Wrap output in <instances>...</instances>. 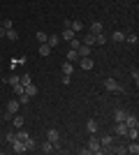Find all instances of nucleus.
I'll return each instance as SVG.
<instances>
[{"mask_svg": "<svg viewBox=\"0 0 139 155\" xmlns=\"http://www.w3.org/2000/svg\"><path fill=\"white\" fill-rule=\"evenodd\" d=\"M104 88L111 93H123V86H121V81H116V79H104Z\"/></svg>", "mask_w": 139, "mask_h": 155, "instance_id": "2", "label": "nucleus"}, {"mask_svg": "<svg viewBox=\"0 0 139 155\" xmlns=\"http://www.w3.org/2000/svg\"><path fill=\"white\" fill-rule=\"evenodd\" d=\"M26 95H28V97L37 95V86H35V84H28V86H26Z\"/></svg>", "mask_w": 139, "mask_h": 155, "instance_id": "24", "label": "nucleus"}, {"mask_svg": "<svg viewBox=\"0 0 139 155\" xmlns=\"http://www.w3.org/2000/svg\"><path fill=\"white\" fill-rule=\"evenodd\" d=\"M12 88H14V93H16V95H21V93H26V86H21V84L12 86Z\"/></svg>", "mask_w": 139, "mask_h": 155, "instance_id": "37", "label": "nucleus"}, {"mask_svg": "<svg viewBox=\"0 0 139 155\" xmlns=\"http://www.w3.org/2000/svg\"><path fill=\"white\" fill-rule=\"evenodd\" d=\"M5 141H7V143H12V141H16V132H9V134L5 137Z\"/></svg>", "mask_w": 139, "mask_h": 155, "instance_id": "39", "label": "nucleus"}, {"mask_svg": "<svg viewBox=\"0 0 139 155\" xmlns=\"http://www.w3.org/2000/svg\"><path fill=\"white\" fill-rule=\"evenodd\" d=\"M104 42H107V37L102 35V32H100V35H95V44H98V46H102Z\"/></svg>", "mask_w": 139, "mask_h": 155, "instance_id": "34", "label": "nucleus"}, {"mask_svg": "<svg viewBox=\"0 0 139 155\" xmlns=\"http://www.w3.org/2000/svg\"><path fill=\"white\" fill-rule=\"evenodd\" d=\"M91 32L93 35H100V32H102V23H100V21H93L91 23Z\"/></svg>", "mask_w": 139, "mask_h": 155, "instance_id": "20", "label": "nucleus"}, {"mask_svg": "<svg viewBox=\"0 0 139 155\" xmlns=\"http://www.w3.org/2000/svg\"><path fill=\"white\" fill-rule=\"evenodd\" d=\"M130 77H132L134 86H137V84H139V70H137V67H132V70H130Z\"/></svg>", "mask_w": 139, "mask_h": 155, "instance_id": "31", "label": "nucleus"}, {"mask_svg": "<svg viewBox=\"0 0 139 155\" xmlns=\"http://www.w3.org/2000/svg\"><path fill=\"white\" fill-rule=\"evenodd\" d=\"M65 58H67V63H77V60H79V53L74 51V49H70V51L65 53Z\"/></svg>", "mask_w": 139, "mask_h": 155, "instance_id": "12", "label": "nucleus"}, {"mask_svg": "<svg viewBox=\"0 0 139 155\" xmlns=\"http://www.w3.org/2000/svg\"><path fill=\"white\" fill-rule=\"evenodd\" d=\"M51 51H53V49H51L49 44H46V42H44V44H40V56H49Z\"/></svg>", "mask_w": 139, "mask_h": 155, "instance_id": "25", "label": "nucleus"}, {"mask_svg": "<svg viewBox=\"0 0 139 155\" xmlns=\"http://www.w3.org/2000/svg\"><path fill=\"white\" fill-rule=\"evenodd\" d=\"M19 84H21V86H28V84H33L30 74H21V77H19Z\"/></svg>", "mask_w": 139, "mask_h": 155, "instance_id": "26", "label": "nucleus"}, {"mask_svg": "<svg viewBox=\"0 0 139 155\" xmlns=\"http://www.w3.org/2000/svg\"><path fill=\"white\" fill-rule=\"evenodd\" d=\"M125 39H127V42H130L132 46H137V42H139V37H137V35H125Z\"/></svg>", "mask_w": 139, "mask_h": 155, "instance_id": "36", "label": "nucleus"}, {"mask_svg": "<svg viewBox=\"0 0 139 155\" xmlns=\"http://www.w3.org/2000/svg\"><path fill=\"white\" fill-rule=\"evenodd\" d=\"M0 37H5V28L0 26Z\"/></svg>", "mask_w": 139, "mask_h": 155, "instance_id": "40", "label": "nucleus"}, {"mask_svg": "<svg viewBox=\"0 0 139 155\" xmlns=\"http://www.w3.org/2000/svg\"><path fill=\"white\" fill-rule=\"evenodd\" d=\"M116 134H118V137H125L127 134V125L125 123H116Z\"/></svg>", "mask_w": 139, "mask_h": 155, "instance_id": "14", "label": "nucleus"}, {"mask_svg": "<svg viewBox=\"0 0 139 155\" xmlns=\"http://www.w3.org/2000/svg\"><path fill=\"white\" fill-rule=\"evenodd\" d=\"M7 81H9V86H16V84H19V74H12Z\"/></svg>", "mask_w": 139, "mask_h": 155, "instance_id": "38", "label": "nucleus"}, {"mask_svg": "<svg viewBox=\"0 0 139 155\" xmlns=\"http://www.w3.org/2000/svg\"><path fill=\"white\" fill-rule=\"evenodd\" d=\"M88 148H91V153H95V155H98V153H104V148L100 146V139H98L95 134L91 137V141H88Z\"/></svg>", "mask_w": 139, "mask_h": 155, "instance_id": "4", "label": "nucleus"}, {"mask_svg": "<svg viewBox=\"0 0 139 155\" xmlns=\"http://www.w3.org/2000/svg\"><path fill=\"white\" fill-rule=\"evenodd\" d=\"M111 37L116 39V42H125V32H121V30H116V32H114V35H111Z\"/></svg>", "mask_w": 139, "mask_h": 155, "instance_id": "32", "label": "nucleus"}, {"mask_svg": "<svg viewBox=\"0 0 139 155\" xmlns=\"http://www.w3.org/2000/svg\"><path fill=\"white\" fill-rule=\"evenodd\" d=\"M70 30H74V35H79L84 30V23L81 21H70Z\"/></svg>", "mask_w": 139, "mask_h": 155, "instance_id": "11", "label": "nucleus"}, {"mask_svg": "<svg viewBox=\"0 0 139 155\" xmlns=\"http://www.w3.org/2000/svg\"><path fill=\"white\" fill-rule=\"evenodd\" d=\"M46 139H49V141L53 143V146H56V148H60V132L58 130H46Z\"/></svg>", "mask_w": 139, "mask_h": 155, "instance_id": "3", "label": "nucleus"}, {"mask_svg": "<svg viewBox=\"0 0 139 155\" xmlns=\"http://www.w3.org/2000/svg\"><path fill=\"white\" fill-rule=\"evenodd\" d=\"M77 53H79V58H84V56H91V46H86V44H81L79 49H77Z\"/></svg>", "mask_w": 139, "mask_h": 155, "instance_id": "16", "label": "nucleus"}, {"mask_svg": "<svg viewBox=\"0 0 139 155\" xmlns=\"http://www.w3.org/2000/svg\"><path fill=\"white\" fill-rule=\"evenodd\" d=\"M93 65H95V60H93L91 56H84V58H81V70H93Z\"/></svg>", "mask_w": 139, "mask_h": 155, "instance_id": "7", "label": "nucleus"}, {"mask_svg": "<svg viewBox=\"0 0 139 155\" xmlns=\"http://www.w3.org/2000/svg\"><path fill=\"white\" fill-rule=\"evenodd\" d=\"M100 146H102L104 150H111L114 148V137L111 134H104L102 139H100Z\"/></svg>", "mask_w": 139, "mask_h": 155, "instance_id": "5", "label": "nucleus"}, {"mask_svg": "<svg viewBox=\"0 0 139 155\" xmlns=\"http://www.w3.org/2000/svg\"><path fill=\"white\" fill-rule=\"evenodd\" d=\"M16 139H19V141H26V139H28V132H26V130H16Z\"/></svg>", "mask_w": 139, "mask_h": 155, "instance_id": "33", "label": "nucleus"}, {"mask_svg": "<svg viewBox=\"0 0 139 155\" xmlns=\"http://www.w3.org/2000/svg\"><path fill=\"white\" fill-rule=\"evenodd\" d=\"M12 123H14V127H23V116L14 114V116H12Z\"/></svg>", "mask_w": 139, "mask_h": 155, "instance_id": "23", "label": "nucleus"}, {"mask_svg": "<svg viewBox=\"0 0 139 155\" xmlns=\"http://www.w3.org/2000/svg\"><path fill=\"white\" fill-rule=\"evenodd\" d=\"M58 42H60V35H49V37H46V44L51 46V49H53V46H58Z\"/></svg>", "mask_w": 139, "mask_h": 155, "instance_id": "13", "label": "nucleus"}, {"mask_svg": "<svg viewBox=\"0 0 139 155\" xmlns=\"http://www.w3.org/2000/svg\"><path fill=\"white\" fill-rule=\"evenodd\" d=\"M125 150H127L130 155H137V153H139V143H137V141H132L130 146H125Z\"/></svg>", "mask_w": 139, "mask_h": 155, "instance_id": "21", "label": "nucleus"}, {"mask_svg": "<svg viewBox=\"0 0 139 155\" xmlns=\"http://www.w3.org/2000/svg\"><path fill=\"white\" fill-rule=\"evenodd\" d=\"M53 150H56V146H53V143L46 139V141L42 143V153H53Z\"/></svg>", "mask_w": 139, "mask_h": 155, "instance_id": "18", "label": "nucleus"}, {"mask_svg": "<svg viewBox=\"0 0 139 155\" xmlns=\"http://www.w3.org/2000/svg\"><path fill=\"white\" fill-rule=\"evenodd\" d=\"M5 37L12 39V42H16V39H19V32L14 30V28H9V30H5Z\"/></svg>", "mask_w": 139, "mask_h": 155, "instance_id": "19", "label": "nucleus"}, {"mask_svg": "<svg viewBox=\"0 0 139 155\" xmlns=\"http://www.w3.org/2000/svg\"><path fill=\"white\" fill-rule=\"evenodd\" d=\"M9 146H12L14 153H26V146H23V141H19V139H16V141H12Z\"/></svg>", "mask_w": 139, "mask_h": 155, "instance_id": "8", "label": "nucleus"}, {"mask_svg": "<svg viewBox=\"0 0 139 155\" xmlns=\"http://www.w3.org/2000/svg\"><path fill=\"white\" fill-rule=\"evenodd\" d=\"M79 46H81V39H79V37H72V39H70V49H74V51H77Z\"/></svg>", "mask_w": 139, "mask_h": 155, "instance_id": "29", "label": "nucleus"}, {"mask_svg": "<svg viewBox=\"0 0 139 155\" xmlns=\"http://www.w3.org/2000/svg\"><path fill=\"white\" fill-rule=\"evenodd\" d=\"M123 123H125L127 127H139V120H137V116H134V114H127Z\"/></svg>", "mask_w": 139, "mask_h": 155, "instance_id": "6", "label": "nucleus"}, {"mask_svg": "<svg viewBox=\"0 0 139 155\" xmlns=\"http://www.w3.org/2000/svg\"><path fill=\"white\" fill-rule=\"evenodd\" d=\"M19 109H21L19 100H9L7 107H5V120H12V116H14V114H19Z\"/></svg>", "mask_w": 139, "mask_h": 155, "instance_id": "1", "label": "nucleus"}, {"mask_svg": "<svg viewBox=\"0 0 139 155\" xmlns=\"http://www.w3.org/2000/svg\"><path fill=\"white\" fill-rule=\"evenodd\" d=\"M114 116H116V123H123V120H125V116H127V111H125V109H116V114H114Z\"/></svg>", "mask_w": 139, "mask_h": 155, "instance_id": "15", "label": "nucleus"}, {"mask_svg": "<svg viewBox=\"0 0 139 155\" xmlns=\"http://www.w3.org/2000/svg\"><path fill=\"white\" fill-rule=\"evenodd\" d=\"M79 39H81V44H86V46L95 44V35H93V32H88V35H84V37H79Z\"/></svg>", "mask_w": 139, "mask_h": 155, "instance_id": "10", "label": "nucleus"}, {"mask_svg": "<svg viewBox=\"0 0 139 155\" xmlns=\"http://www.w3.org/2000/svg\"><path fill=\"white\" fill-rule=\"evenodd\" d=\"M86 130L91 132V134H95V132H98V120H95V118H88L86 120Z\"/></svg>", "mask_w": 139, "mask_h": 155, "instance_id": "9", "label": "nucleus"}, {"mask_svg": "<svg viewBox=\"0 0 139 155\" xmlns=\"http://www.w3.org/2000/svg\"><path fill=\"white\" fill-rule=\"evenodd\" d=\"M16 100H19V102H21V107H26V104L30 102V97H28L26 93H21V95H16Z\"/></svg>", "mask_w": 139, "mask_h": 155, "instance_id": "28", "label": "nucleus"}, {"mask_svg": "<svg viewBox=\"0 0 139 155\" xmlns=\"http://www.w3.org/2000/svg\"><path fill=\"white\" fill-rule=\"evenodd\" d=\"M72 37H77V35H74V30H70V28H65V30L60 32V39H67V42H70Z\"/></svg>", "mask_w": 139, "mask_h": 155, "instance_id": "17", "label": "nucleus"}, {"mask_svg": "<svg viewBox=\"0 0 139 155\" xmlns=\"http://www.w3.org/2000/svg\"><path fill=\"white\" fill-rule=\"evenodd\" d=\"M72 70H74V63H65V65H63V77H70Z\"/></svg>", "mask_w": 139, "mask_h": 155, "instance_id": "22", "label": "nucleus"}, {"mask_svg": "<svg viewBox=\"0 0 139 155\" xmlns=\"http://www.w3.org/2000/svg\"><path fill=\"white\" fill-rule=\"evenodd\" d=\"M0 26L5 28V30H9V28H14V21L12 19H2V21H0Z\"/></svg>", "mask_w": 139, "mask_h": 155, "instance_id": "30", "label": "nucleus"}, {"mask_svg": "<svg viewBox=\"0 0 139 155\" xmlns=\"http://www.w3.org/2000/svg\"><path fill=\"white\" fill-rule=\"evenodd\" d=\"M23 146H26V150H35V139H33V137H28L26 141H23Z\"/></svg>", "mask_w": 139, "mask_h": 155, "instance_id": "27", "label": "nucleus"}, {"mask_svg": "<svg viewBox=\"0 0 139 155\" xmlns=\"http://www.w3.org/2000/svg\"><path fill=\"white\" fill-rule=\"evenodd\" d=\"M35 37H37V42H40V44H44V42H46V37H49V35H46V32H37V35H35Z\"/></svg>", "mask_w": 139, "mask_h": 155, "instance_id": "35", "label": "nucleus"}]
</instances>
